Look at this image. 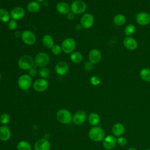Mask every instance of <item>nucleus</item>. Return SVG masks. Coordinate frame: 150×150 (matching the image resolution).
I'll return each instance as SVG.
<instances>
[{
  "label": "nucleus",
  "instance_id": "obj_1",
  "mask_svg": "<svg viewBox=\"0 0 150 150\" xmlns=\"http://www.w3.org/2000/svg\"><path fill=\"white\" fill-rule=\"evenodd\" d=\"M105 131L100 127H92L88 132V136L90 139L94 142H99L105 138Z\"/></svg>",
  "mask_w": 150,
  "mask_h": 150
},
{
  "label": "nucleus",
  "instance_id": "obj_2",
  "mask_svg": "<svg viewBox=\"0 0 150 150\" xmlns=\"http://www.w3.org/2000/svg\"><path fill=\"white\" fill-rule=\"evenodd\" d=\"M35 60L29 55H24L21 57L18 62L19 67L23 70H29L34 66Z\"/></svg>",
  "mask_w": 150,
  "mask_h": 150
},
{
  "label": "nucleus",
  "instance_id": "obj_3",
  "mask_svg": "<svg viewBox=\"0 0 150 150\" xmlns=\"http://www.w3.org/2000/svg\"><path fill=\"white\" fill-rule=\"evenodd\" d=\"M56 118L59 122L63 124H69L73 120L71 112L66 109H61L56 114Z\"/></svg>",
  "mask_w": 150,
  "mask_h": 150
},
{
  "label": "nucleus",
  "instance_id": "obj_4",
  "mask_svg": "<svg viewBox=\"0 0 150 150\" xmlns=\"http://www.w3.org/2000/svg\"><path fill=\"white\" fill-rule=\"evenodd\" d=\"M86 9V4L82 0H75L70 5V10L75 15L83 13Z\"/></svg>",
  "mask_w": 150,
  "mask_h": 150
},
{
  "label": "nucleus",
  "instance_id": "obj_5",
  "mask_svg": "<svg viewBox=\"0 0 150 150\" xmlns=\"http://www.w3.org/2000/svg\"><path fill=\"white\" fill-rule=\"evenodd\" d=\"M76 46V41L71 38H67L65 39L62 43V51L66 54H71L73 52Z\"/></svg>",
  "mask_w": 150,
  "mask_h": 150
},
{
  "label": "nucleus",
  "instance_id": "obj_6",
  "mask_svg": "<svg viewBox=\"0 0 150 150\" xmlns=\"http://www.w3.org/2000/svg\"><path fill=\"white\" fill-rule=\"evenodd\" d=\"M32 78L29 74H24L21 75L18 80V85L20 89L28 90L32 85Z\"/></svg>",
  "mask_w": 150,
  "mask_h": 150
},
{
  "label": "nucleus",
  "instance_id": "obj_7",
  "mask_svg": "<svg viewBox=\"0 0 150 150\" xmlns=\"http://www.w3.org/2000/svg\"><path fill=\"white\" fill-rule=\"evenodd\" d=\"M34 60L36 66L44 67L49 64L50 57L46 53L40 52L36 55Z\"/></svg>",
  "mask_w": 150,
  "mask_h": 150
},
{
  "label": "nucleus",
  "instance_id": "obj_8",
  "mask_svg": "<svg viewBox=\"0 0 150 150\" xmlns=\"http://www.w3.org/2000/svg\"><path fill=\"white\" fill-rule=\"evenodd\" d=\"M21 39L27 45H33L36 42L35 35L29 30H25L22 33Z\"/></svg>",
  "mask_w": 150,
  "mask_h": 150
},
{
  "label": "nucleus",
  "instance_id": "obj_9",
  "mask_svg": "<svg viewBox=\"0 0 150 150\" xmlns=\"http://www.w3.org/2000/svg\"><path fill=\"white\" fill-rule=\"evenodd\" d=\"M94 21V19L93 16L89 13H86L81 17L80 24L83 28L89 29L93 25Z\"/></svg>",
  "mask_w": 150,
  "mask_h": 150
},
{
  "label": "nucleus",
  "instance_id": "obj_10",
  "mask_svg": "<svg viewBox=\"0 0 150 150\" xmlns=\"http://www.w3.org/2000/svg\"><path fill=\"white\" fill-rule=\"evenodd\" d=\"M49 87V83L46 79H39L33 83V89L37 92H43L46 91Z\"/></svg>",
  "mask_w": 150,
  "mask_h": 150
},
{
  "label": "nucleus",
  "instance_id": "obj_11",
  "mask_svg": "<svg viewBox=\"0 0 150 150\" xmlns=\"http://www.w3.org/2000/svg\"><path fill=\"white\" fill-rule=\"evenodd\" d=\"M117 142L116 137L112 135H109L105 137L103 139V146L107 150H111L113 149Z\"/></svg>",
  "mask_w": 150,
  "mask_h": 150
},
{
  "label": "nucleus",
  "instance_id": "obj_12",
  "mask_svg": "<svg viewBox=\"0 0 150 150\" xmlns=\"http://www.w3.org/2000/svg\"><path fill=\"white\" fill-rule=\"evenodd\" d=\"M12 19L18 21L22 19L25 15V11L23 8L20 6H16L12 9L10 12Z\"/></svg>",
  "mask_w": 150,
  "mask_h": 150
},
{
  "label": "nucleus",
  "instance_id": "obj_13",
  "mask_svg": "<svg viewBox=\"0 0 150 150\" xmlns=\"http://www.w3.org/2000/svg\"><path fill=\"white\" fill-rule=\"evenodd\" d=\"M69 70V66L66 62H59L55 66V71L59 76L66 74Z\"/></svg>",
  "mask_w": 150,
  "mask_h": 150
},
{
  "label": "nucleus",
  "instance_id": "obj_14",
  "mask_svg": "<svg viewBox=\"0 0 150 150\" xmlns=\"http://www.w3.org/2000/svg\"><path fill=\"white\" fill-rule=\"evenodd\" d=\"M136 21L141 26L147 25L150 23V15L145 12H139L136 16Z\"/></svg>",
  "mask_w": 150,
  "mask_h": 150
},
{
  "label": "nucleus",
  "instance_id": "obj_15",
  "mask_svg": "<svg viewBox=\"0 0 150 150\" xmlns=\"http://www.w3.org/2000/svg\"><path fill=\"white\" fill-rule=\"evenodd\" d=\"M50 143L47 139L42 138L35 142L34 148L35 150H50Z\"/></svg>",
  "mask_w": 150,
  "mask_h": 150
},
{
  "label": "nucleus",
  "instance_id": "obj_16",
  "mask_svg": "<svg viewBox=\"0 0 150 150\" xmlns=\"http://www.w3.org/2000/svg\"><path fill=\"white\" fill-rule=\"evenodd\" d=\"M123 44L129 50H134L138 47L137 41L131 36H126L124 39Z\"/></svg>",
  "mask_w": 150,
  "mask_h": 150
},
{
  "label": "nucleus",
  "instance_id": "obj_17",
  "mask_svg": "<svg viewBox=\"0 0 150 150\" xmlns=\"http://www.w3.org/2000/svg\"><path fill=\"white\" fill-rule=\"evenodd\" d=\"M89 61L93 64L98 63L101 59V53L100 51L97 49H91L88 54Z\"/></svg>",
  "mask_w": 150,
  "mask_h": 150
},
{
  "label": "nucleus",
  "instance_id": "obj_18",
  "mask_svg": "<svg viewBox=\"0 0 150 150\" xmlns=\"http://www.w3.org/2000/svg\"><path fill=\"white\" fill-rule=\"evenodd\" d=\"M87 118L86 113L84 111H80L76 112L73 116V121L76 125H81L83 124Z\"/></svg>",
  "mask_w": 150,
  "mask_h": 150
},
{
  "label": "nucleus",
  "instance_id": "obj_19",
  "mask_svg": "<svg viewBox=\"0 0 150 150\" xmlns=\"http://www.w3.org/2000/svg\"><path fill=\"white\" fill-rule=\"evenodd\" d=\"M57 11L62 15H67L70 10V6L66 2H60L56 6Z\"/></svg>",
  "mask_w": 150,
  "mask_h": 150
},
{
  "label": "nucleus",
  "instance_id": "obj_20",
  "mask_svg": "<svg viewBox=\"0 0 150 150\" xmlns=\"http://www.w3.org/2000/svg\"><path fill=\"white\" fill-rule=\"evenodd\" d=\"M11 137L10 129L6 125L0 127V139L2 141H8Z\"/></svg>",
  "mask_w": 150,
  "mask_h": 150
},
{
  "label": "nucleus",
  "instance_id": "obj_21",
  "mask_svg": "<svg viewBox=\"0 0 150 150\" xmlns=\"http://www.w3.org/2000/svg\"><path fill=\"white\" fill-rule=\"evenodd\" d=\"M112 131L113 134L116 137H121L125 131V128L124 126L120 122L115 124L112 128Z\"/></svg>",
  "mask_w": 150,
  "mask_h": 150
},
{
  "label": "nucleus",
  "instance_id": "obj_22",
  "mask_svg": "<svg viewBox=\"0 0 150 150\" xmlns=\"http://www.w3.org/2000/svg\"><path fill=\"white\" fill-rule=\"evenodd\" d=\"M42 43L47 49H52L54 45V40L50 35H45L42 38Z\"/></svg>",
  "mask_w": 150,
  "mask_h": 150
},
{
  "label": "nucleus",
  "instance_id": "obj_23",
  "mask_svg": "<svg viewBox=\"0 0 150 150\" xmlns=\"http://www.w3.org/2000/svg\"><path fill=\"white\" fill-rule=\"evenodd\" d=\"M27 9L31 13L38 12L40 9V5L36 1H31L27 5Z\"/></svg>",
  "mask_w": 150,
  "mask_h": 150
},
{
  "label": "nucleus",
  "instance_id": "obj_24",
  "mask_svg": "<svg viewBox=\"0 0 150 150\" xmlns=\"http://www.w3.org/2000/svg\"><path fill=\"white\" fill-rule=\"evenodd\" d=\"M88 120L90 125L93 126H96L100 122V118L99 115L97 113L92 112L89 115L88 117Z\"/></svg>",
  "mask_w": 150,
  "mask_h": 150
},
{
  "label": "nucleus",
  "instance_id": "obj_25",
  "mask_svg": "<svg viewBox=\"0 0 150 150\" xmlns=\"http://www.w3.org/2000/svg\"><path fill=\"white\" fill-rule=\"evenodd\" d=\"M139 77L141 79L146 82H150V69L143 68L139 71Z\"/></svg>",
  "mask_w": 150,
  "mask_h": 150
},
{
  "label": "nucleus",
  "instance_id": "obj_26",
  "mask_svg": "<svg viewBox=\"0 0 150 150\" xmlns=\"http://www.w3.org/2000/svg\"><path fill=\"white\" fill-rule=\"evenodd\" d=\"M11 15L8 11L3 8L0 9V21L3 23H8L11 19Z\"/></svg>",
  "mask_w": 150,
  "mask_h": 150
},
{
  "label": "nucleus",
  "instance_id": "obj_27",
  "mask_svg": "<svg viewBox=\"0 0 150 150\" xmlns=\"http://www.w3.org/2000/svg\"><path fill=\"white\" fill-rule=\"evenodd\" d=\"M70 58L72 62L74 63H79L83 60V56L79 52H73L70 54Z\"/></svg>",
  "mask_w": 150,
  "mask_h": 150
},
{
  "label": "nucleus",
  "instance_id": "obj_28",
  "mask_svg": "<svg viewBox=\"0 0 150 150\" xmlns=\"http://www.w3.org/2000/svg\"><path fill=\"white\" fill-rule=\"evenodd\" d=\"M113 21L116 25L121 26L125 23L126 18L122 14H117L114 16Z\"/></svg>",
  "mask_w": 150,
  "mask_h": 150
},
{
  "label": "nucleus",
  "instance_id": "obj_29",
  "mask_svg": "<svg viewBox=\"0 0 150 150\" xmlns=\"http://www.w3.org/2000/svg\"><path fill=\"white\" fill-rule=\"evenodd\" d=\"M18 150H32L30 144L26 141H19L16 146Z\"/></svg>",
  "mask_w": 150,
  "mask_h": 150
},
{
  "label": "nucleus",
  "instance_id": "obj_30",
  "mask_svg": "<svg viewBox=\"0 0 150 150\" xmlns=\"http://www.w3.org/2000/svg\"><path fill=\"white\" fill-rule=\"evenodd\" d=\"M135 30L136 28L135 25L133 24H129L125 28L124 33L127 36H130L135 32Z\"/></svg>",
  "mask_w": 150,
  "mask_h": 150
},
{
  "label": "nucleus",
  "instance_id": "obj_31",
  "mask_svg": "<svg viewBox=\"0 0 150 150\" xmlns=\"http://www.w3.org/2000/svg\"><path fill=\"white\" fill-rule=\"evenodd\" d=\"M39 74L42 79H46L49 77L50 73L49 70L45 67H44L40 68V69L39 71Z\"/></svg>",
  "mask_w": 150,
  "mask_h": 150
},
{
  "label": "nucleus",
  "instance_id": "obj_32",
  "mask_svg": "<svg viewBox=\"0 0 150 150\" xmlns=\"http://www.w3.org/2000/svg\"><path fill=\"white\" fill-rule=\"evenodd\" d=\"M10 121V117L7 113H3L0 116V123L3 125L8 124Z\"/></svg>",
  "mask_w": 150,
  "mask_h": 150
},
{
  "label": "nucleus",
  "instance_id": "obj_33",
  "mask_svg": "<svg viewBox=\"0 0 150 150\" xmlns=\"http://www.w3.org/2000/svg\"><path fill=\"white\" fill-rule=\"evenodd\" d=\"M90 81L91 84L93 86H98L101 83V79L97 76H92L90 79Z\"/></svg>",
  "mask_w": 150,
  "mask_h": 150
},
{
  "label": "nucleus",
  "instance_id": "obj_34",
  "mask_svg": "<svg viewBox=\"0 0 150 150\" xmlns=\"http://www.w3.org/2000/svg\"><path fill=\"white\" fill-rule=\"evenodd\" d=\"M52 52L54 55H59L61 54L62 49V47L57 45H54L53 46L51 49Z\"/></svg>",
  "mask_w": 150,
  "mask_h": 150
},
{
  "label": "nucleus",
  "instance_id": "obj_35",
  "mask_svg": "<svg viewBox=\"0 0 150 150\" xmlns=\"http://www.w3.org/2000/svg\"><path fill=\"white\" fill-rule=\"evenodd\" d=\"M17 26H18V23L15 20L11 19L8 22V28L11 30H13L15 29H16Z\"/></svg>",
  "mask_w": 150,
  "mask_h": 150
},
{
  "label": "nucleus",
  "instance_id": "obj_36",
  "mask_svg": "<svg viewBox=\"0 0 150 150\" xmlns=\"http://www.w3.org/2000/svg\"><path fill=\"white\" fill-rule=\"evenodd\" d=\"M117 143L120 146H124L127 144V140L125 137H119L117 139Z\"/></svg>",
  "mask_w": 150,
  "mask_h": 150
},
{
  "label": "nucleus",
  "instance_id": "obj_37",
  "mask_svg": "<svg viewBox=\"0 0 150 150\" xmlns=\"http://www.w3.org/2000/svg\"><path fill=\"white\" fill-rule=\"evenodd\" d=\"M38 71L36 70L35 66H33L32 68L29 70V75L30 77H35L38 74Z\"/></svg>",
  "mask_w": 150,
  "mask_h": 150
},
{
  "label": "nucleus",
  "instance_id": "obj_38",
  "mask_svg": "<svg viewBox=\"0 0 150 150\" xmlns=\"http://www.w3.org/2000/svg\"><path fill=\"white\" fill-rule=\"evenodd\" d=\"M93 64H94L92 63L91 62H90V61L86 62L84 64V66L85 70H88V71L92 70L93 69Z\"/></svg>",
  "mask_w": 150,
  "mask_h": 150
},
{
  "label": "nucleus",
  "instance_id": "obj_39",
  "mask_svg": "<svg viewBox=\"0 0 150 150\" xmlns=\"http://www.w3.org/2000/svg\"><path fill=\"white\" fill-rule=\"evenodd\" d=\"M75 18V14L73 13L72 12H70L67 15V19L69 21H72Z\"/></svg>",
  "mask_w": 150,
  "mask_h": 150
},
{
  "label": "nucleus",
  "instance_id": "obj_40",
  "mask_svg": "<svg viewBox=\"0 0 150 150\" xmlns=\"http://www.w3.org/2000/svg\"><path fill=\"white\" fill-rule=\"evenodd\" d=\"M81 28H82V26H81V25L80 24H77V25H76V27H75L76 30H80Z\"/></svg>",
  "mask_w": 150,
  "mask_h": 150
},
{
  "label": "nucleus",
  "instance_id": "obj_41",
  "mask_svg": "<svg viewBox=\"0 0 150 150\" xmlns=\"http://www.w3.org/2000/svg\"><path fill=\"white\" fill-rule=\"evenodd\" d=\"M127 150H137L136 148H133V147H131V148H128Z\"/></svg>",
  "mask_w": 150,
  "mask_h": 150
},
{
  "label": "nucleus",
  "instance_id": "obj_42",
  "mask_svg": "<svg viewBox=\"0 0 150 150\" xmlns=\"http://www.w3.org/2000/svg\"><path fill=\"white\" fill-rule=\"evenodd\" d=\"M35 1H36L38 2H43V1H44L45 0H35Z\"/></svg>",
  "mask_w": 150,
  "mask_h": 150
},
{
  "label": "nucleus",
  "instance_id": "obj_43",
  "mask_svg": "<svg viewBox=\"0 0 150 150\" xmlns=\"http://www.w3.org/2000/svg\"><path fill=\"white\" fill-rule=\"evenodd\" d=\"M1 74L0 73V80H1Z\"/></svg>",
  "mask_w": 150,
  "mask_h": 150
},
{
  "label": "nucleus",
  "instance_id": "obj_44",
  "mask_svg": "<svg viewBox=\"0 0 150 150\" xmlns=\"http://www.w3.org/2000/svg\"><path fill=\"white\" fill-rule=\"evenodd\" d=\"M145 150H150V149H145Z\"/></svg>",
  "mask_w": 150,
  "mask_h": 150
}]
</instances>
